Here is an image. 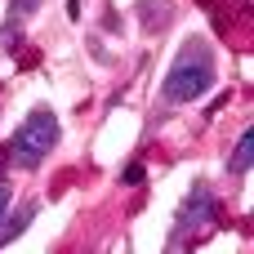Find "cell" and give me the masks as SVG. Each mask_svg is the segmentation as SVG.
Wrapping results in <instances>:
<instances>
[{
  "instance_id": "6da1fadb",
  "label": "cell",
  "mask_w": 254,
  "mask_h": 254,
  "mask_svg": "<svg viewBox=\"0 0 254 254\" xmlns=\"http://www.w3.org/2000/svg\"><path fill=\"white\" fill-rule=\"evenodd\" d=\"M214 89V54L205 40H188L165 71V103H196Z\"/></svg>"
},
{
  "instance_id": "7a4b0ae2",
  "label": "cell",
  "mask_w": 254,
  "mask_h": 254,
  "mask_svg": "<svg viewBox=\"0 0 254 254\" xmlns=\"http://www.w3.org/2000/svg\"><path fill=\"white\" fill-rule=\"evenodd\" d=\"M58 138H63V129H58V116L49 112V107H31L27 112V121L18 125V134L9 138V147L0 152L4 156V165H18V170H36L54 147H58Z\"/></svg>"
},
{
  "instance_id": "3957f363",
  "label": "cell",
  "mask_w": 254,
  "mask_h": 254,
  "mask_svg": "<svg viewBox=\"0 0 254 254\" xmlns=\"http://www.w3.org/2000/svg\"><path fill=\"white\" fill-rule=\"evenodd\" d=\"M219 219H223V205H219L214 188H210V183H192V192H188V201H183V210H179V232L170 237V250L210 237V232L219 228Z\"/></svg>"
},
{
  "instance_id": "277c9868",
  "label": "cell",
  "mask_w": 254,
  "mask_h": 254,
  "mask_svg": "<svg viewBox=\"0 0 254 254\" xmlns=\"http://www.w3.org/2000/svg\"><path fill=\"white\" fill-rule=\"evenodd\" d=\"M36 9H40V0H9V18H4V27H0V54H4V49H18L22 22H27Z\"/></svg>"
},
{
  "instance_id": "5b68a950",
  "label": "cell",
  "mask_w": 254,
  "mask_h": 254,
  "mask_svg": "<svg viewBox=\"0 0 254 254\" xmlns=\"http://www.w3.org/2000/svg\"><path fill=\"white\" fill-rule=\"evenodd\" d=\"M31 219H36V201H27V205H18L9 219H0V250H4V246H13V241L31 228Z\"/></svg>"
},
{
  "instance_id": "8992f818",
  "label": "cell",
  "mask_w": 254,
  "mask_h": 254,
  "mask_svg": "<svg viewBox=\"0 0 254 254\" xmlns=\"http://www.w3.org/2000/svg\"><path fill=\"white\" fill-rule=\"evenodd\" d=\"M250 165H254V129H246V134L237 138L232 156H228V174L241 179V174H250Z\"/></svg>"
},
{
  "instance_id": "52a82bcc",
  "label": "cell",
  "mask_w": 254,
  "mask_h": 254,
  "mask_svg": "<svg viewBox=\"0 0 254 254\" xmlns=\"http://www.w3.org/2000/svg\"><path fill=\"white\" fill-rule=\"evenodd\" d=\"M9 201H13V196H9V183H4V179H0V219H4V214H9Z\"/></svg>"
},
{
  "instance_id": "ba28073f",
  "label": "cell",
  "mask_w": 254,
  "mask_h": 254,
  "mask_svg": "<svg viewBox=\"0 0 254 254\" xmlns=\"http://www.w3.org/2000/svg\"><path fill=\"white\" fill-rule=\"evenodd\" d=\"M67 13H71V18H80V0H67Z\"/></svg>"
},
{
  "instance_id": "9c48e42d",
  "label": "cell",
  "mask_w": 254,
  "mask_h": 254,
  "mask_svg": "<svg viewBox=\"0 0 254 254\" xmlns=\"http://www.w3.org/2000/svg\"><path fill=\"white\" fill-rule=\"evenodd\" d=\"M0 179H4V156H0Z\"/></svg>"
}]
</instances>
